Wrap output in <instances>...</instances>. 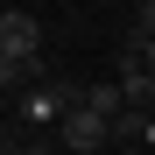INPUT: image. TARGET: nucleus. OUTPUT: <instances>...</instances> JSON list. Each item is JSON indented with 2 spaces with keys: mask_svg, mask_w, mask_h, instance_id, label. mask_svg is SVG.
<instances>
[{
  "mask_svg": "<svg viewBox=\"0 0 155 155\" xmlns=\"http://www.w3.org/2000/svg\"><path fill=\"white\" fill-rule=\"evenodd\" d=\"M7 106H14V127H64V113H71V106H85V85H64V78H42V85L14 92Z\"/></svg>",
  "mask_w": 155,
  "mask_h": 155,
  "instance_id": "nucleus-1",
  "label": "nucleus"
},
{
  "mask_svg": "<svg viewBox=\"0 0 155 155\" xmlns=\"http://www.w3.org/2000/svg\"><path fill=\"white\" fill-rule=\"evenodd\" d=\"M42 57V21L28 7H7L0 14V64H35Z\"/></svg>",
  "mask_w": 155,
  "mask_h": 155,
  "instance_id": "nucleus-2",
  "label": "nucleus"
},
{
  "mask_svg": "<svg viewBox=\"0 0 155 155\" xmlns=\"http://www.w3.org/2000/svg\"><path fill=\"white\" fill-rule=\"evenodd\" d=\"M57 141H64L71 155H99V148H113V120H99L92 106H71L64 127H57Z\"/></svg>",
  "mask_w": 155,
  "mask_h": 155,
  "instance_id": "nucleus-3",
  "label": "nucleus"
},
{
  "mask_svg": "<svg viewBox=\"0 0 155 155\" xmlns=\"http://www.w3.org/2000/svg\"><path fill=\"white\" fill-rule=\"evenodd\" d=\"M85 106L99 120H120L127 113V85H120V78H99V85H85Z\"/></svg>",
  "mask_w": 155,
  "mask_h": 155,
  "instance_id": "nucleus-4",
  "label": "nucleus"
},
{
  "mask_svg": "<svg viewBox=\"0 0 155 155\" xmlns=\"http://www.w3.org/2000/svg\"><path fill=\"white\" fill-rule=\"evenodd\" d=\"M0 155H49V148H42V141H14V134H7V148H0Z\"/></svg>",
  "mask_w": 155,
  "mask_h": 155,
  "instance_id": "nucleus-5",
  "label": "nucleus"
},
{
  "mask_svg": "<svg viewBox=\"0 0 155 155\" xmlns=\"http://www.w3.org/2000/svg\"><path fill=\"white\" fill-rule=\"evenodd\" d=\"M120 155H155V148H120Z\"/></svg>",
  "mask_w": 155,
  "mask_h": 155,
  "instance_id": "nucleus-6",
  "label": "nucleus"
}]
</instances>
